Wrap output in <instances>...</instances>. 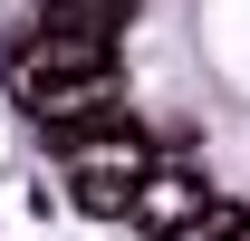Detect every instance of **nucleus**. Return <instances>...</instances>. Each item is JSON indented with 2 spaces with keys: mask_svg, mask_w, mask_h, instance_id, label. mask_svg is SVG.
I'll return each instance as SVG.
<instances>
[{
  "mask_svg": "<svg viewBox=\"0 0 250 241\" xmlns=\"http://www.w3.org/2000/svg\"><path fill=\"white\" fill-rule=\"evenodd\" d=\"M145 164H154V154L135 145L125 125H87V135L67 145V183H77V203H87V212H125V203H135V183H145Z\"/></svg>",
  "mask_w": 250,
  "mask_h": 241,
  "instance_id": "1",
  "label": "nucleus"
},
{
  "mask_svg": "<svg viewBox=\"0 0 250 241\" xmlns=\"http://www.w3.org/2000/svg\"><path fill=\"white\" fill-rule=\"evenodd\" d=\"M202 203H212V193H202L192 174H164V164H145V183H135V203H125V212H135V222H145V232L164 241V232H183V222H192Z\"/></svg>",
  "mask_w": 250,
  "mask_h": 241,
  "instance_id": "2",
  "label": "nucleus"
},
{
  "mask_svg": "<svg viewBox=\"0 0 250 241\" xmlns=\"http://www.w3.org/2000/svg\"><path fill=\"white\" fill-rule=\"evenodd\" d=\"M221 241H250V212H241V222H231V232H221Z\"/></svg>",
  "mask_w": 250,
  "mask_h": 241,
  "instance_id": "3",
  "label": "nucleus"
}]
</instances>
